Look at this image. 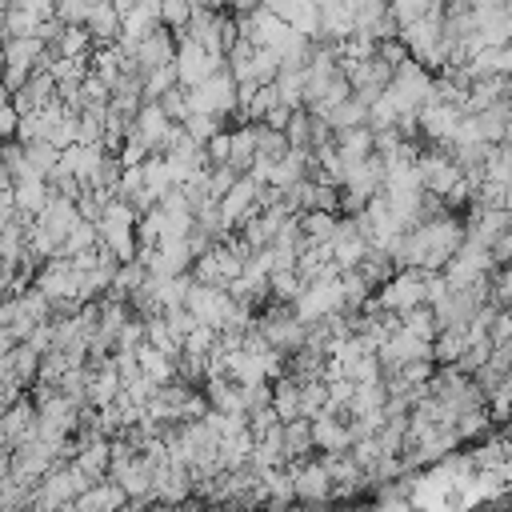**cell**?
Returning <instances> with one entry per match:
<instances>
[{
	"mask_svg": "<svg viewBox=\"0 0 512 512\" xmlns=\"http://www.w3.org/2000/svg\"><path fill=\"white\" fill-rule=\"evenodd\" d=\"M88 484H92V480H88L72 460H60V464H52V468L40 476L32 504H36V508H68Z\"/></svg>",
	"mask_w": 512,
	"mask_h": 512,
	"instance_id": "1",
	"label": "cell"
},
{
	"mask_svg": "<svg viewBox=\"0 0 512 512\" xmlns=\"http://www.w3.org/2000/svg\"><path fill=\"white\" fill-rule=\"evenodd\" d=\"M188 108L192 112H208L216 120H228L236 112V76L228 72V64L216 68L208 80H200V84L188 88Z\"/></svg>",
	"mask_w": 512,
	"mask_h": 512,
	"instance_id": "2",
	"label": "cell"
},
{
	"mask_svg": "<svg viewBox=\"0 0 512 512\" xmlns=\"http://www.w3.org/2000/svg\"><path fill=\"white\" fill-rule=\"evenodd\" d=\"M172 36H176V32H172ZM172 68H176V80H180L184 88H192V84L208 80L216 68H224V56H220V52H208L204 44H196V40H188V36H180V40H176Z\"/></svg>",
	"mask_w": 512,
	"mask_h": 512,
	"instance_id": "3",
	"label": "cell"
},
{
	"mask_svg": "<svg viewBox=\"0 0 512 512\" xmlns=\"http://www.w3.org/2000/svg\"><path fill=\"white\" fill-rule=\"evenodd\" d=\"M184 304L192 308V316H196L200 324H212V328H224L228 316H232V308H236V300L228 296L224 284H196V280L188 284Z\"/></svg>",
	"mask_w": 512,
	"mask_h": 512,
	"instance_id": "4",
	"label": "cell"
},
{
	"mask_svg": "<svg viewBox=\"0 0 512 512\" xmlns=\"http://www.w3.org/2000/svg\"><path fill=\"white\" fill-rule=\"evenodd\" d=\"M372 296H376L380 308H392V312H404V308L420 304L424 300V268H396Z\"/></svg>",
	"mask_w": 512,
	"mask_h": 512,
	"instance_id": "5",
	"label": "cell"
},
{
	"mask_svg": "<svg viewBox=\"0 0 512 512\" xmlns=\"http://www.w3.org/2000/svg\"><path fill=\"white\" fill-rule=\"evenodd\" d=\"M416 172H420V188L444 196L452 188V180L460 176L456 160H452V148L448 144H432V148H420L416 156Z\"/></svg>",
	"mask_w": 512,
	"mask_h": 512,
	"instance_id": "6",
	"label": "cell"
},
{
	"mask_svg": "<svg viewBox=\"0 0 512 512\" xmlns=\"http://www.w3.org/2000/svg\"><path fill=\"white\" fill-rule=\"evenodd\" d=\"M328 252H332V264H336L340 272L360 264V256L368 252V236H364V228L356 224V216H348V212L336 216V228H332V236H328Z\"/></svg>",
	"mask_w": 512,
	"mask_h": 512,
	"instance_id": "7",
	"label": "cell"
},
{
	"mask_svg": "<svg viewBox=\"0 0 512 512\" xmlns=\"http://www.w3.org/2000/svg\"><path fill=\"white\" fill-rule=\"evenodd\" d=\"M172 56H176V36H172V28H164V24H156L152 32H144V36L132 44V64L140 68V76L152 72V68L172 64Z\"/></svg>",
	"mask_w": 512,
	"mask_h": 512,
	"instance_id": "8",
	"label": "cell"
},
{
	"mask_svg": "<svg viewBox=\"0 0 512 512\" xmlns=\"http://www.w3.org/2000/svg\"><path fill=\"white\" fill-rule=\"evenodd\" d=\"M292 484H296V500L300 504H320V500L332 496V476L320 464V456L292 460Z\"/></svg>",
	"mask_w": 512,
	"mask_h": 512,
	"instance_id": "9",
	"label": "cell"
},
{
	"mask_svg": "<svg viewBox=\"0 0 512 512\" xmlns=\"http://www.w3.org/2000/svg\"><path fill=\"white\" fill-rule=\"evenodd\" d=\"M256 192H260V184H256L248 172H240V176H236V184L216 200V208H220V216H224V224H228V228H236L240 220H248L252 212H260Z\"/></svg>",
	"mask_w": 512,
	"mask_h": 512,
	"instance_id": "10",
	"label": "cell"
},
{
	"mask_svg": "<svg viewBox=\"0 0 512 512\" xmlns=\"http://www.w3.org/2000/svg\"><path fill=\"white\" fill-rule=\"evenodd\" d=\"M56 100V76L48 72V68H32V76L12 92V108L24 116V112H36V108H44V104H52Z\"/></svg>",
	"mask_w": 512,
	"mask_h": 512,
	"instance_id": "11",
	"label": "cell"
},
{
	"mask_svg": "<svg viewBox=\"0 0 512 512\" xmlns=\"http://www.w3.org/2000/svg\"><path fill=\"white\" fill-rule=\"evenodd\" d=\"M36 372H40V348H32L28 340L12 344V352H8V356H0V376H4V380H12L16 388L36 384Z\"/></svg>",
	"mask_w": 512,
	"mask_h": 512,
	"instance_id": "12",
	"label": "cell"
},
{
	"mask_svg": "<svg viewBox=\"0 0 512 512\" xmlns=\"http://www.w3.org/2000/svg\"><path fill=\"white\" fill-rule=\"evenodd\" d=\"M312 440H316V448H320V452H340V448H352L348 416L320 408V412L312 416Z\"/></svg>",
	"mask_w": 512,
	"mask_h": 512,
	"instance_id": "13",
	"label": "cell"
},
{
	"mask_svg": "<svg viewBox=\"0 0 512 512\" xmlns=\"http://www.w3.org/2000/svg\"><path fill=\"white\" fill-rule=\"evenodd\" d=\"M172 124H176V120H168V116H164L160 100H144V104L136 108L132 132H136L152 152H160V148H164V136H168V128H172Z\"/></svg>",
	"mask_w": 512,
	"mask_h": 512,
	"instance_id": "14",
	"label": "cell"
},
{
	"mask_svg": "<svg viewBox=\"0 0 512 512\" xmlns=\"http://www.w3.org/2000/svg\"><path fill=\"white\" fill-rule=\"evenodd\" d=\"M0 424H4L8 444H24V440H32V436H36V404L24 400V396H16V400L0 412Z\"/></svg>",
	"mask_w": 512,
	"mask_h": 512,
	"instance_id": "15",
	"label": "cell"
},
{
	"mask_svg": "<svg viewBox=\"0 0 512 512\" xmlns=\"http://www.w3.org/2000/svg\"><path fill=\"white\" fill-rule=\"evenodd\" d=\"M120 24H124V12H120L112 0H96L92 12L84 16V28H88L92 44H112V40H120Z\"/></svg>",
	"mask_w": 512,
	"mask_h": 512,
	"instance_id": "16",
	"label": "cell"
},
{
	"mask_svg": "<svg viewBox=\"0 0 512 512\" xmlns=\"http://www.w3.org/2000/svg\"><path fill=\"white\" fill-rule=\"evenodd\" d=\"M40 56H44L40 36H4V44H0V64H8V68L32 72V68H40Z\"/></svg>",
	"mask_w": 512,
	"mask_h": 512,
	"instance_id": "17",
	"label": "cell"
},
{
	"mask_svg": "<svg viewBox=\"0 0 512 512\" xmlns=\"http://www.w3.org/2000/svg\"><path fill=\"white\" fill-rule=\"evenodd\" d=\"M104 152H108L104 144H84V140H72L68 148H60V168H68V172H72L80 184H88Z\"/></svg>",
	"mask_w": 512,
	"mask_h": 512,
	"instance_id": "18",
	"label": "cell"
},
{
	"mask_svg": "<svg viewBox=\"0 0 512 512\" xmlns=\"http://www.w3.org/2000/svg\"><path fill=\"white\" fill-rule=\"evenodd\" d=\"M308 176V148H288L284 156H272L268 160V176L264 184H276V188H288L296 180Z\"/></svg>",
	"mask_w": 512,
	"mask_h": 512,
	"instance_id": "19",
	"label": "cell"
},
{
	"mask_svg": "<svg viewBox=\"0 0 512 512\" xmlns=\"http://www.w3.org/2000/svg\"><path fill=\"white\" fill-rule=\"evenodd\" d=\"M48 196H52V188L44 176H16L12 180V208L20 216H36L48 204Z\"/></svg>",
	"mask_w": 512,
	"mask_h": 512,
	"instance_id": "20",
	"label": "cell"
},
{
	"mask_svg": "<svg viewBox=\"0 0 512 512\" xmlns=\"http://www.w3.org/2000/svg\"><path fill=\"white\" fill-rule=\"evenodd\" d=\"M120 388H124V380H120V372L112 368V360H104L100 368H88V384H84V400H88V404H96V408H104V404H112V400L120 396Z\"/></svg>",
	"mask_w": 512,
	"mask_h": 512,
	"instance_id": "21",
	"label": "cell"
},
{
	"mask_svg": "<svg viewBox=\"0 0 512 512\" xmlns=\"http://www.w3.org/2000/svg\"><path fill=\"white\" fill-rule=\"evenodd\" d=\"M128 504V496H124V488L116 484V480H92L76 500H72V508H80V512H96V508H124Z\"/></svg>",
	"mask_w": 512,
	"mask_h": 512,
	"instance_id": "22",
	"label": "cell"
},
{
	"mask_svg": "<svg viewBox=\"0 0 512 512\" xmlns=\"http://www.w3.org/2000/svg\"><path fill=\"white\" fill-rule=\"evenodd\" d=\"M44 52H48V60H52V56H88V52H92V36H88L84 24H60V32L44 44ZM44 68H48V64H44Z\"/></svg>",
	"mask_w": 512,
	"mask_h": 512,
	"instance_id": "23",
	"label": "cell"
},
{
	"mask_svg": "<svg viewBox=\"0 0 512 512\" xmlns=\"http://www.w3.org/2000/svg\"><path fill=\"white\" fill-rule=\"evenodd\" d=\"M332 144H336V152L344 156V164H356V160H364V156L376 152V144H372V128H368V124L332 132Z\"/></svg>",
	"mask_w": 512,
	"mask_h": 512,
	"instance_id": "24",
	"label": "cell"
},
{
	"mask_svg": "<svg viewBox=\"0 0 512 512\" xmlns=\"http://www.w3.org/2000/svg\"><path fill=\"white\" fill-rule=\"evenodd\" d=\"M464 348H468V324L436 328V336H432V360L436 364H456Z\"/></svg>",
	"mask_w": 512,
	"mask_h": 512,
	"instance_id": "25",
	"label": "cell"
},
{
	"mask_svg": "<svg viewBox=\"0 0 512 512\" xmlns=\"http://www.w3.org/2000/svg\"><path fill=\"white\" fill-rule=\"evenodd\" d=\"M312 452H316L312 420H308V416L284 420V456H288V464H292V460H304V456H312Z\"/></svg>",
	"mask_w": 512,
	"mask_h": 512,
	"instance_id": "26",
	"label": "cell"
},
{
	"mask_svg": "<svg viewBox=\"0 0 512 512\" xmlns=\"http://www.w3.org/2000/svg\"><path fill=\"white\" fill-rule=\"evenodd\" d=\"M136 364H140V372H144L148 380H156V384H164V380H172V376H176V356H168V352L152 348L148 340L136 348Z\"/></svg>",
	"mask_w": 512,
	"mask_h": 512,
	"instance_id": "27",
	"label": "cell"
},
{
	"mask_svg": "<svg viewBox=\"0 0 512 512\" xmlns=\"http://www.w3.org/2000/svg\"><path fill=\"white\" fill-rule=\"evenodd\" d=\"M256 160V128L252 120H240V128H232V152H228V164L236 172H248Z\"/></svg>",
	"mask_w": 512,
	"mask_h": 512,
	"instance_id": "28",
	"label": "cell"
},
{
	"mask_svg": "<svg viewBox=\"0 0 512 512\" xmlns=\"http://www.w3.org/2000/svg\"><path fill=\"white\" fill-rule=\"evenodd\" d=\"M356 268H360V276H364L372 288H380V284H384V280L396 272V260H392V252H388V248L368 244V252L360 256V264H356Z\"/></svg>",
	"mask_w": 512,
	"mask_h": 512,
	"instance_id": "29",
	"label": "cell"
},
{
	"mask_svg": "<svg viewBox=\"0 0 512 512\" xmlns=\"http://www.w3.org/2000/svg\"><path fill=\"white\" fill-rule=\"evenodd\" d=\"M324 120L332 124V132H340V128H356V124H368V104L352 92V96H344L336 108H328V112H324Z\"/></svg>",
	"mask_w": 512,
	"mask_h": 512,
	"instance_id": "30",
	"label": "cell"
},
{
	"mask_svg": "<svg viewBox=\"0 0 512 512\" xmlns=\"http://www.w3.org/2000/svg\"><path fill=\"white\" fill-rule=\"evenodd\" d=\"M56 160H60V148L56 144H48V140H28L24 144V168H28V176H48L56 168Z\"/></svg>",
	"mask_w": 512,
	"mask_h": 512,
	"instance_id": "31",
	"label": "cell"
},
{
	"mask_svg": "<svg viewBox=\"0 0 512 512\" xmlns=\"http://www.w3.org/2000/svg\"><path fill=\"white\" fill-rule=\"evenodd\" d=\"M40 20H48V16H40V12L24 8V4H8L4 8V36H36Z\"/></svg>",
	"mask_w": 512,
	"mask_h": 512,
	"instance_id": "32",
	"label": "cell"
},
{
	"mask_svg": "<svg viewBox=\"0 0 512 512\" xmlns=\"http://www.w3.org/2000/svg\"><path fill=\"white\" fill-rule=\"evenodd\" d=\"M336 216H340V212L304 208V212H296V224H300V232H304L308 240H320V244H328V236H332V228H336Z\"/></svg>",
	"mask_w": 512,
	"mask_h": 512,
	"instance_id": "33",
	"label": "cell"
},
{
	"mask_svg": "<svg viewBox=\"0 0 512 512\" xmlns=\"http://www.w3.org/2000/svg\"><path fill=\"white\" fill-rule=\"evenodd\" d=\"M300 288H304V280H300L296 268H276V272H268V296H272V300L292 304V300L300 296Z\"/></svg>",
	"mask_w": 512,
	"mask_h": 512,
	"instance_id": "34",
	"label": "cell"
},
{
	"mask_svg": "<svg viewBox=\"0 0 512 512\" xmlns=\"http://www.w3.org/2000/svg\"><path fill=\"white\" fill-rule=\"evenodd\" d=\"M252 128H256V156H284L292 148L288 136H284V128H272L264 120H252Z\"/></svg>",
	"mask_w": 512,
	"mask_h": 512,
	"instance_id": "35",
	"label": "cell"
},
{
	"mask_svg": "<svg viewBox=\"0 0 512 512\" xmlns=\"http://www.w3.org/2000/svg\"><path fill=\"white\" fill-rule=\"evenodd\" d=\"M92 244H100V228H96L92 220H76L72 232L64 236L60 252H64V256H76V252H84V248H92Z\"/></svg>",
	"mask_w": 512,
	"mask_h": 512,
	"instance_id": "36",
	"label": "cell"
},
{
	"mask_svg": "<svg viewBox=\"0 0 512 512\" xmlns=\"http://www.w3.org/2000/svg\"><path fill=\"white\" fill-rule=\"evenodd\" d=\"M324 404H328V384H324V376H316V380H300V416L312 420Z\"/></svg>",
	"mask_w": 512,
	"mask_h": 512,
	"instance_id": "37",
	"label": "cell"
},
{
	"mask_svg": "<svg viewBox=\"0 0 512 512\" xmlns=\"http://www.w3.org/2000/svg\"><path fill=\"white\" fill-rule=\"evenodd\" d=\"M156 100H160L164 116H168V120H176V124H184V120H188V112H192V108H188V88H184V84H172V88H168V92H160Z\"/></svg>",
	"mask_w": 512,
	"mask_h": 512,
	"instance_id": "38",
	"label": "cell"
},
{
	"mask_svg": "<svg viewBox=\"0 0 512 512\" xmlns=\"http://www.w3.org/2000/svg\"><path fill=\"white\" fill-rule=\"evenodd\" d=\"M272 404V384L260 380V384H240V408L244 416H252L256 408H268Z\"/></svg>",
	"mask_w": 512,
	"mask_h": 512,
	"instance_id": "39",
	"label": "cell"
},
{
	"mask_svg": "<svg viewBox=\"0 0 512 512\" xmlns=\"http://www.w3.org/2000/svg\"><path fill=\"white\" fill-rule=\"evenodd\" d=\"M172 84H180L176 80V68L172 64H164V68H152V72H144V100H156L160 92H168Z\"/></svg>",
	"mask_w": 512,
	"mask_h": 512,
	"instance_id": "40",
	"label": "cell"
},
{
	"mask_svg": "<svg viewBox=\"0 0 512 512\" xmlns=\"http://www.w3.org/2000/svg\"><path fill=\"white\" fill-rule=\"evenodd\" d=\"M224 128V120H216V116H208V112H188V120H184V132L192 136V140H208L212 132H220Z\"/></svg>",
	"mask_w": 512,
	"mask_h": 512,
	"instance_id": "41",
	"label": "cell"
},
{
	"mask_svg": "<svg viewBox=\"0 0 512 512\" xmlns=\"http://www.w3.org/2000/svg\"><path fill=\"white\" fill-rule=\"evenodd\" d=\"M188 16H192V0H160V24L164 28H184L188 24Z\"/></svg>",
	"mask_w": 512,
	"mask_h": 512,
	"instance_id": "42",
	"label": "cell"
},
{
	"mask_svg": "<svg viewBox=\"0 0 512 512\" xmlns=\"http://www.w3.org/2000/svg\"><path fill=\"white\" fill-rule=\"evenodd\" d=\"M228 152H232V128H220L204 140V156L208 164H228Z\"/></svg>",
	"mask_w": 512,
	"mask_h": 512,
	"instance_id": "43",
	"label": "cell"
},
{
	"mask_svg": "<svg viewBox=\"0 0 512 512\" xmlns=\"http://www.w3.org/2000/svg\"><path fill=\"white\" fill-rule=\"evenodd\" d=\"M180 348H184V352H204V356H208V352L216 348V328H212V324H196V328L180 340Z\"/></svg>",
	"mask_w": 512,
	"mask_h": 512,
	"instance_id": "44",
	"label": "cell"
},
{
	"mask_svg": "<svg viewBox=\"0 0 512 512\" xmlns=\"http://www.w3.org/2000/svg\"><path fill=\"white\" fill-rule=\"evenodd\" d=\"M164 320H168V328H172V336H180V340H184V336H188V332H192V328L200 324V320L192 316V308H188V304H176V308H164Z\"/></svg>",
	"mask_w": 512,
	"mask_h": 512,
	"instance_id": "45",
	"label": "cell"
},
{
	"mask_svg": "<svg viewBox=\"0 0 512 512\" xmlns=\"http://www.w3.org/2000/svg\"><path fill=\"white\" fill-rule=\"evenodd\" d=\"M92 4L96 0H56V16L64 24H84V16L92 12Z\"/></svg>",
	"mask_w": 512,
	"mask_h": 512,
	"instance_id": "46",
	"label": "cell"
},
{
	"mask_svg": "<svg viewBox=\"0 0 512 512\" xmlns=\"http://www.w3.org/2000/svg\"><path fill=\"white\" fill-rule=\"evenodd\" d=\"M488 252H492V264H496V268H500V264H512V228L500 232V236L488 244Z\"/></svg>",
	"mask_w": 512,
	"mask_h": 512,
	"instance_id": "47",
	"label": "cell"
},
{
	"mask_svg": "<svg viewBox=\"0 0 512 512\" xmlns=\"http://www.w3.org/2000/svg\"><path fill=\"white\" fill-rule=\"evenodd\" d=\"M16 120H20V112L12 108V100L0 104V140H12L16 136Z\"/></svg>",
	"mask_w": 512,
	"mask_h": 512,
	"instance_id": "48",
	"label": "cell"
},
{
	"mask_svg": "<svg viewBox=\"0 0 512 512\" xmlns=\"http://www.w3.org/2000/svg\"><path fill=\"white\" fill-rule=\"evenodd\" d=\"M4 212H12V180L0 172V216Z\"/></svg>",
	"mask_w": 512,
	"mask_h": 512,
	"instance_id": "49",
	"label": "cell"
},
{
	"mask_svg": "<svg viewBox=\"0 0 512 512\" xmlns=\"http://www.w3.org/2000/svg\"><path fill=\"white\" fill-rule=\"evenodd\" d=\"M224 8H232V16H244V12L260 8V0H224Z\"/></svg>",
	"mask_w": 512,
	"mask_h": 512,
	"instance_id": "50",
	"label": "cell"
},
{
	"mask_svg": "<svg viewBox=\"0 0 512 512\" xmlns=\"http://www.w3.org/2000/svg\"><path fill=\"white\" fill-rule=\"evenodd\" d=\"M192 8H208V12H220L224 0H192Z\"/></svg>",
	"mask_w": 512,
	"mask_h": 512,
	"instance_id": "51",
	"label": "cell"
}]
</instances>
